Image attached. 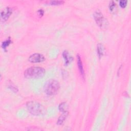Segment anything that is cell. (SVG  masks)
Segmentation results:
<instances>
[{"mask_svg":"<svg viewBox=\"0 0 131 131\" xmlns=\"http://www.w3.org/2000/svg\"><path fill=\"white\" fill-rule=\"evenodd\" d=\"M45 74V70L39 67H32L27 69L24 72V76L28 79H37L42 77Z\"/></svg>","mask_w":131,"mask_h":131,"instance_id":"1","label":"cell"},{"mask_svg":"<svg viewBox=\"0 0 131 131\" xmlns=\"http://www.w3.org/2000/svg\"><path fill=\"white\" fill-rule=\"evenodd\" d=\"M69 114L68 112H66L62 113V114L58 118V120L57 121V124L58 125H61L63 122L65 121L67 117H68Z\"/></svg>","mask_w":131,"mask_h":131,"instance_id":"10","label":"cell"},{"mask_svg":"<svg viewBox=\"0 0 131 131\" xmlns=\"http://www.w3.org/2000/svg\"><path fill=\"white\" fill-rule=\"evenodd\" d=\"M8 88L13 92H14V93H17L18 91L17 88L11 82H8Z\"/></svg>","mask_w":131,"mask_h":131,"instance_id":"13","label":"cell"},{"mask_svg":"<svg viewBox=\"0 0 131 131\" xmlns=\"http://www.w3.org/2000/svg\"><path fill=\"white\" fill-rule=\"evenodd\" d=\"M116 7V4L114 1H112L110 2L109 5V9L110 11L114 12V11H115Z\"/></svg>","mask_w":131,"mask_h":131,"instance_id":"15","label":"cell"},{"mask_svg":"<svg viewBox=\"0 0 131 131\" xmlns=\"http://www.w3.org/2000/svg\"><path fill=\"white\" fill-rule=\"evenodd\" d=\"M28 60L31 63H38L43 61L45 57L40 53H34L29 56Z\"/></svg>","mask_w":131,"mask_h":131,"instance_id":"5","label":"cell"},{"mask_svg":"<svg viewBox=\"0 0 131 131\" xmlns=\"http://www.w3.org/2000/svg\"><path fill=\"white\" fill-rule=\"evenodd\" d=\"M77 66H78V68L79 72L80 73V75L83 78H84L85 74H84V71L83 67V64L81 59V57L79 54L77 55Z\"/></svg>","mask_w":131,"mask_h":131,"instance_id":"7","label":"cell"},{"mask_svg":"<svg viewBox=\"0 0 131 131\" xmlns=\"http://www.w3.org/2000/svg\"><path fill=\"white\" fill-rule=\"evenodd\" d=\"M104 51H105V48L103 45L101 43H98L97 47V51L98 56L99 58H100L103 55Z\"/></svg>","mask_w":131,"mask_h":131,"instance_id":"9","label":"cell"},{"mask_svg":"<svg viewBox=\"0 0 131 131\" xmlns=\"http://www.w3.org/2000/svg\"><path fill=\"white\" fill-rule=\"evenodd\" d=\"M58 108L59 110L63 113V112H68V104L66 102H63L62 103H61L58 106Z\"/></svg>","mask_w":131,"mask_h":131,"instance_id":"11","label":"cell"},{"mask_svg":"<svg viewBox=\"0 0 131 131\" xmlns=\"http://www.w3.org/2000/svg\"><path fill=\"white\" fill-rule=\"evenodd\" d=\"M127 1H120L119 2V5L122 8L126 7V6H127Z\"/></svg>","mask_w":131,"mask_h":131,"instance_id":"16","label":"cell"},{"mask_svg":"<svg viewBox=\"0 0 131 131\" xmlns=\"http://www.w3.org/2000/svg\"><path fill=\"white\" fill-rule=\"evenodd\" d=\"M64 3V1H52L49 2V5H54V6H57V5H60L63 4Z\"/></svg>","mask_w":131,"mask_h":131,"instance_id":"14","label":"cell"},{"mask_svg":"<svg viewBox=\"0 0 131 131\" xmlns=\"http://www.w3.org/2000/svg\"><path fill=\"white\" fill-rule=\"evenodd\" d=\"M12 11L11 8L8 7L4 8L1 13V19L4 21L7 20L11 14H12Z\"/></svg>","mask_w":131,"mask_h":131,"instance_id":"6","label":"cell"},{"mask_svg":"<svg viewBox=\"0 0 131 131\" xmlns=\"http://www.w3.org/2000/svg\"><path fill=\"white\" fill-rule=\"evenodd\" d=\"M60 88V84L58 81L55 79L48 80L44 85L45 93L50 96L56 94Z\"/></svg>","mask_w":131,"mask_h":131,"instance_id":"3","label":"cell"},{"mask_svg":"<svg viewBox=\"0 0 131 131\" xmlns=\"http://www.w3.org/2000/svg\"><path fill=\"white\" fill-rule=\"evenodd\" d=\"M62 56L64 60L65 66L68 65L73 60V58L69 55L67 51H64L62 52Z\"/></svg>","mask_w":131,"mask_h":131,"instance_id":"8","label":"cell"},{"mask_svg":"<svg viewBox=\"0 0 131 131\" xmlns=\"http://www.w3.org/2000/svg\"><path fill=\"white\" fill-rule=\"evenodd\" d=\"M38 14H39V15L40 16H42L43 15V14H44V11H43V10H42V9H39V10L38 11Z\"/></svg>","mask_w":131,"mask_h":131,"instance_id":"17","label":"cell"},{"mask_svg":"<svg viewBox=\"0 0 131 131\" xmlns=\"http://www.w3.org/2000/svg\"><path fill=\"white\" fill-rule=\"evenodd\" d=\"M26 106L28 111L35 116H40L44 115L46 112L45 107L39 102L30 101L27 102Z\"/></svg>","mask_w":131,"mask_h":131,"instance_id":"2","label":"cell"},{"mask_svg":"<svg viewBox=\"0 0 131 131\" xmlns=\"http://www.w3.org/2000/svg\"><path fill=\"white\" fill-rule=\"evenodd\" d=\"M93 17L96 24L101 28H105L107 27L108 21L99 10H97L94 12Z\"/></svg>","mask_w":131,"mask_h":131,"instance_id":"4","label":"cell"},{"mask_svg":"<svg viewBox=\"0 0 131 131\" xmlns=\"http://www.w3.org/2000/svg\"><path fill=\"white\" fill-rule=\"evenodd\" d=\"M11 40L10 37H9L8 39H7L6 40H5V41H4L2 43V48L4 50H6L7 48L9 46V45L11 43Z\"/></svg>","mask_w":131,"mask_h":131,"instance_id":"12","label":"cell"}]
</instances>
